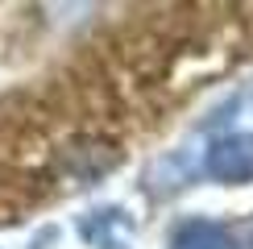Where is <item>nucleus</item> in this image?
Listing matches in <instances>:
<instances>
[{"mask_svg": "<svg viewBox=\"0 0 253 249\" xmlns=\"http://www.w3.org/2000/svg\"><path fill=\"white\" fill-rule=\"evenodd\" d=\"M208 174L220 183H249L253 179V133H233L220 137L208 150Z\"/></svg>", "mask_w": 253, "mask_h": 249, "instance_id": "nucleus-1", "label": "nucleus"}, {"mask_svg": "<svg viewBox=\"0 0 253 249\" xmlns=\"http://www.w3.org/2000/svg\"><path fill=\"white\" fill-rule=\"evenodd\" d=\"M83 241L96 249H129V220H125L121 208H100L87 220L79 224Z\"/></svg>", "mask_w": 253, "mask_h": 249, "instance_id": "nucleus-2", "label": "nucleus"}, {"mask_svg": "<svg viewBox=\"0 0 253 249\" xmlns=\"http://www.w3.org/2000/svg\"><path fill=\"white\" fill-rule=\"evenodd\" d=\"M170 249H233L224 224H212V220H187L174 228L170 237Z\"/></svg>", "mask_w": 253, "mask_h": 249, "instance_id": "nucleus-3", "label": "nucleus"}]
</instances>
